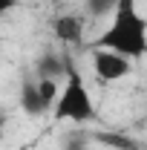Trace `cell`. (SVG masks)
<instances>
[{"mask_svg": "<svg viewBox=\"0 0 147 150\" xmlns=\"http://www.w3.org/2000/svg\"><path fill=\"white\" fill-rule=\"evenodd\" d=\"M66 61H69V55H55V52H46V55L37 58V67L35 72L37 78H61V75H66Z\"/></svg>", "mask_w": 147, "mask_h": 150, "instance_id": "8992f818", "label": "cell"}, {"mask_svg": "<svg viewBox=\"0 0 147 150\" xmlns=\"http://www.w3.org/2000/svg\"><path fill=\"white\" fill-rule=\"evenodd\" d=\"M20 107L26 115H43L46 110V104H43V98L37 93V78H23V87H20Z\"/></svg>", "mask_w": 147, "mask_h": 150, "instance_id": "5b68a950", "label": "cell"}, {"mask_svg": "<svg viewBox=\"0 0 147 150\" xmlns=\"http://www.w3.org/2000/svg\"><path fill=\"white\" fill-rule=\"evenodd\" d=\"M64 78H66V84H64V90L58 95L52 115L58 121H75V124L92 121L95 118V104H92V95L87 90L81 72L72 67V61H66V75Z\"/></svg>", "mask_w": 147, "mask_h": 150, "instance_id": "7a4b0ae2", "label": "cell"}, {"mask_svg": "<svg viewBox=\"0 0 147 150\" xmlns=\"http://www.w3.org/2000/svg\"><path fill=\"white\" fill-rule=\"evenodd\" d=\"M98 142H104V144H112L115 150H139L136 144H133V142H127V139H121V136H110V133H107V136L101 133V136H98Z\"/></svg>", "mask_w": 147, "mask_h": 150, "instance_id": "9c48e42d", "label": "cell"}, {"mask_svg": "<svg viewBox=\"0 0 147 150\" xmlns=\"http://www.w3.org/2000/svg\"><path fill=\"white\" fill-rule=\"evenodd\" d=\"M52 29H55V38L61 43H66V46H78L84 40V26H81V20L75 15H61L52 23Z\"/></svg>", "mask_w": 147, "mask_h": 150, "instance_id": "277c9868", "label": "cell"}, {"mask_svg": "<svg viewBox=\"0 0 147 150\" xmlns=\"http://www.w3.org/2000/svg\"><path fill=\"white\" fill-rule=\"evenodd\" d=\"M115 6H118V0H84V9L90 18H104V15L115 12Z\"/></svg>", "mask_w": 147, "mask_h": 150, "instance_id": "ba28073f", "label": "cell"}, {"mask_svg": "<svg viewBox=\"0 0 147 150\" xmlns=\"http://www.w3.org/2000/svg\"><path fill=\"white\" fill-rule=\"evenodd\" d=\"M92 46L118 52L127 61H139L147 55V20L139 12L136 0H118L110 26L95 38Z\"/></svg>", "mask_w": 147, "mask_h": 150, "instance_id": "6da1fadb", "label": "cell"}, {"mask_svg": "<svg viewBox=\"0 0 147 150\" xmlns=\"http://www.w3.org/2000/svg\"><path fill=\"white\" fill-rule=\"evenodd\" d=\"M64 150H87V142H81V139H69Z\"/></svg>", "mask_w": 147, "mask_h": 150, "instance_id": "8fae6325", "label": "cell"}, {"mask_svg": "<svg viewBox=\"0 0 147 150\" xmlns=\"http://www.w3.org/2000/svg\"><path fill=\"white\" fill-rule=\"evenodd\" d=\"M37 93H40V98H43L46 110H55V101H58V95H61L58 93V81L55 78H37Z\"/></svg>", "mask_w": 147, "mask_h": 150, "instance_id": "52a82bcc", "label": "cell"}, {"mask_svg": "<svg viewBox=\"0 0 147 150\" xmlns=\"http://www.w3.org/2000/svg\"><path fill=\"white\" fill-rule=\"evenodd\" d=\"M0 127H3V115H0Z\"/></svg>", "mask_w": 147, "mask_h": 150, "instance_id": "7c38bea8", "label": "cell"}, {"mask_svg": "<svg viewBox=\"0 0 147 150\" xmlns=\"http://www.w3.org/2000/svg\"><path fill=\"white\" fill-rule=\"evenodd\" d=\"M130 64L133 61L121 58L118 52L92 46V69H95V78L101 84H112V81H121L124 75H130Z\"/></svg>", "mask_w": 147, "mask_h": 150, "instance_id": "3957f363", "label": "cell"}, {"mask_svg": "<svg viewBox=\"0 0 147 150\" xmlns=\"http://www.w3.org/2000/svg\"><path fill=\"white\" fill-rule=\"evenodd\" d=\"M15 6H20V0H0V18H3V15H9Z\"/></svg>", "mask_w": 147, "mask_h": 150, "instance_id": "30bf717a", "label": "cell"}]
</instances>
